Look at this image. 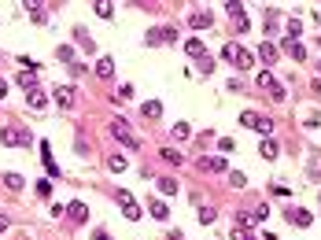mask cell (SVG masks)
<instances>
[{
    "label": "cell",
    "instance_id": "cell-1",
    "mask_svg": "<svg viewBox=\"0 0 321 240\" xmlns=\"http://www.w3.org/2000/svg\"><path fill=\"white\" fill-rule=\"evenodd\" d=\"M222 60L237 63L240 70H251V66H255V56H251V52H244L240 44H225V48H222Z\"/></svg>",
    "mask_w": 321,
    "mask_h": 240
},
{
    "label": "cell",
    "instance_id": "cell-2",
    "mask_svg": "<svg viewBox=\"0 0 321 240\" xmlns=\"http://www.w3.org/2000/svg\"><path fill=\"white\" fill-rule=\"evenodd\" d=\"M240 122H244L248 130H259L262 137H270V133H273V118H270V114H255V111H244V114H240Z\"/></svg>",
    "mask_w": 321,
    "mask_h": 240
},
{
    "label": "cell",
    "instance_id": "cell-3",
    "mask_svg": "<svg viewBox=\"0 0 321 240\" xmlns=\"http://www.w3.org/2000/svg\"><path fill=\"white\" fill-rule=\"evenodd\" d=\"M111 133H115V140H122L126 148H133V152L140 148V137H137V133L129 130V126H126L122 118H115V122H111Z\"/></svg>",
    "mask_w": 321,
    "mask_h": 240
},
{
    "label": "cell",
    "instance_id": "cell-4",
    "mask_svg": "<svg viewBox=\"0 0 321 240\" xmlns=\"http://www.w3.org/2000/svg\"><path fill=\"white\" fill-rule=\"evenodd\" d=\"M115 200H118V207H122V214H126V218H129V222H137V218H140V204H137V200H133V192H126V188H118V192H115Z\"/></svg>",
    "mask_w": 321,
    "mask_h": 240
},
{
    "label": "cell",
    "instance_id": "cell-5",
    "mask_svg": "<svg viewBox=\"0 0 321 240\" xmlns=\"http://www.w3.org/2000/svg\"><path fill=\"white\" fill-rule=\"evenodd\" d=\"M225 12H229L233 15V26H237V30L244 34V30H248V12H244V4H240V0H229V4H225Z\"/></svg>",
    "mask_w": 321,
    "mask_h": 240
},
{
    "label": "cell",
    "instance_id": "cell-6",
    "mask_svg": "<svg viewBox=\"0 0 321 240\" xmlns=\"http://www.w3.org/2000/svg\"><path fill=\"white\" fill-rule=\"evenodd\" d=\"M196 166L207 170V174H225V170H229V162H225V156H203Z\"/></svg>",
    "mask_w": 321,
    "mask_h": 240
},
{
    "label": "cell",
    "instance_id": "cell-7",
    "mask_svg": "<svg viewBox=\"0 0 321 240\" xmlns=\"http://www.w3.org/2000/svg\"><path fill=\"white\" fill-rule=\"evenodd\" d=\"M259 85H262V89H270V92H273V100H285V85H281L277 78H273L270 70H262V74H259Z\"/></svg>",
    "mask_w": 321,
    "mask_h": 240
},
{
    "label": "cell",
    "instance_id": "cell-8",
    "mask_svg": "<svg viewBox=\"0 0 321 240\" xmlns=\"http://www.w3.org/2000/svg\"><path fill=\"white\" fill-rule=\"evenodd\" d=\"M211 22H214V15L207 12V8H200V12H188V26H192V30H207Z\"/></svg>",
    "mask_w": 321,
    "mask_h": 240
},
{
    "label": "cell",
    "instance_id": "cell-9",
    "mask_svg": "<svg viewBox=\"0 0 321 240\" xmlns=\"http://www.w3.org/2000/svg\"><path fill=\"white\" fill-rule=\"evenodd\" d=\"M4 144H30V130H0Z\"/></svg>",
    "mask_w": 321,
    "mask_h": 240
},
{
    "label": "cell",
    "instance_id": "cell-10",
    "mask_svg": "<svg viewBox=\"0 0 321 240\" xmlns=\"http://www.w3.org/2000/svg\"><path fill=\"white\" fill-rule=\"evenodd\" d=\"M285 52H288V56H292L296 63H307V48L299 44L296 37H285Z\"/></svg>",
    "mask_w": 321,
    "mask_h": 240
},
{
    "label": "cell",
    "instance_id": "cell-11",
    "mask_svg": "<svg viewBox=\"0 0 321 240\" xmlns=\"http://www.w3.org/2000/svg\"><path fill=\"white\" fill-rule=\"evenodd\" d=\"M52 96H55V104H59V108H67V111H70V108H74V96H78V92H74L70 85H59V89H55Z\"/></svg>",
    "mask_w": 321,
    "mask_h": 240
},
{
    "label": "cell",
    "instance_id": "cell-12",
    "mask_svg": "<svg viewBox=\"0 0 321 240\" xmlns=\"http://www.w3.org/2000/svg\"><path fill=\"white\" fill-rule=\"evenodd\" d=\"M41 162H44V170H48L52 178H59V166H55V159H52V148H48V140H41Z\"/></svg>",
    "mask_w": 321,
    "mask_h": 240
},
{
    "label": "cell",
    "instance_id": "cell-13",
    "mask_svg": "<svg viewBox=\"0 0 321 240\" xmlns=\"http://www.w3.org/2000/svg\"><path fill=\"white\" fill-rule=\"evenodd\" d=\"M67 214L74 218V222H89V207L81 204V200H70V207H67Z\"/></svg>",
    "mask_w": 321,
    "mask_h": 240
},
{
    "label": "cell",
    "instance_id": "cell-14",
    "mask_svg": "<svg viewBox=\"0 0 321 240\" xmlns=\"http://www.w3.org/2000/svg\"><path fill=\"white\" fill-rule=\"evenodd\" d=\"M288 218H292V226L307 229V226H310V218H314V214H310V210H303V207H292V210H288Z\"/></svg>",
    "mask_w": 321,
    "mask_h": 240
},
{
    "label": "cell",
    "instance_id": "cell-15",
    "mask_svg": "<svg viewBox=\"0 0 321 240\" xmlns=\"http://www.w3.org/2000/svg\"><path fill=\"white\" fill-rule=\"evenodd\" d=\"M259 60H262V63H277V44H273V41H262V44H259Z\"/></svg>",
    "mask_w": 321,
    "mask_h": 240
},
{
    "label": "cell",
    "instance_id": "cell-16",
    "mask_svg": "<svg viewBox=\"0 0 321 240\" xmlns=\"http://www.w3.org/2000/svg\"><path fill=\"white\" fill-rule=\"evenodd\" d=\"M15 85H22V89H37V70H22V74H15Z\"/></svg>",
    "mask_w": 321,
    "mask_h": 240
},
{
    "label": "cell",
    "instance_id": "cell-17",
    "mask_svg": "<svg viewBox=\"0 0 321 240\" xmlns=\"http://www.w3.org/2000/svg\"><path fill=\"white\" fill-rule=\"evenodd\" d=\"M96 74L100 78H111V74H115V60H111V56H100L96 60Z\"/></svg>",
    "mask_w": 321,
    "mask_h": 240
},
{
    "label": "cell",
    "instance_id": "cell-18",
    "mask_svg": "<svg viewBox=\"0 0 321 240\" xmlns=\"http://www.w3.org/2000/svg\"><path fill=\"white\" fill-rule=\"evenodd\" d=\"M277 152H281V148H277V140L266 137V140H262V148H259V156H262V159H277Z\"/></svg>",
    "mask_w": 321,
    "mask_h": 240
},
{
    "label": "cell",
    "instance_id": "cell-19",
    "mask_svg": "<svg viewBox=\"0 0 321 240\" xmlns=\"http://www.w3.org/2000/svg\"><path fill=\"white\" fill-rule=\"evenodd\" d=\"M148 210H152V214L159 218V222H166V218H170V207L163 204V200H152V204H148Z\"/></svg>",
    "mask_w": 321,
    "mask_h": 240
},
{
    "label": "cell",
    "instance_id": "cell-20",
    "mask_svg": "<svg viewBox=\"0 0 321 240\" xmlns=\"http://www.w3.org/2000/svg\"><path fill=\"white\" fill-rule=\"evenodd\" d=\"M55 60H59V63H70V66L78 63V60H74V48H70V44H59V48H55Z\"/></svg>",
    "mask_w": 321,
    "mask_h": 240
},
{
    "label": "cell",
    "instance_id": "cell-21",
    "mask_svg": "<svg viewBox=\"0 0 321 240\" xmlns=\"http://www.w3.org/2000/svg\"><path fill=\"white\" fill-rule=\"evenodd\" d=\"M140 114H144V118H159V114H163V104H159V100H148L144 108H140Z\"/></svg>",
    "mask_w": 321,
    "mask_h": 240
},
{
    "label": "cell",
    "instance_id": "cell-22",
    "mask_svg": "<svg viewBox=\"0 0 321 240\" xmlns=\"http://www.w3.org/2000/svg\"><path fill=\"white\" fill-rule=\"evenodd\" d=\"M185 52H188V56H196V60H203V41L188 37V41H185Z\"/></svg>",
    "mask_w": 321,
    "mask_h": 240
},
{
    "label": "cell",
    "instance_id": "cell-23",
    "mask_svg": "<svg viewBox=\"0 0 321 240\" xmlns=\"http://www.w3.org/2000/svg\"><path fill=\"white\" fill-rule=\"evenodd\" d=\"M107 166L115 170V174H122V170L129 166V159H126V156H107Z\"/></svg>",
    "mask_w": 321,
    "mask_h": 240
},
{
    "label": "cell",
    "instance_id": "cell-24",
    "mask_svg": "<svg viewBox=\"0 0 321 240\" xmlns=\"http://www.w3.org/2000/svg\"><path fill=\"white\" fill-rule=\"evenodd\" d=\"M92 12H96L100 18H111V15H115V4H107V0H100V4H92Z\"/></svg>",
    "mask_w": 321,
    "mask_h": 240
},
{
    "label": "cell",
    "instance_id": "cell-25",
    "mask_svg": "<svg viewBox=\"0 0 321 240\" xmlns=\"http://www.w3.org/2000/svg\"><path fill=\"white\" fill-rule=\"evenodd\" d=\"M44 104H48V96H44L41 89H33V92H30V108H33V111H41Z\"/></svg>",
    "mask_w": 321,
    "mask_h": 240
},
{
    "label": "cell",
    "instance_id": "cell-26",
    "mask_svg": "<svg viewBox=\"0 0 321 240\" xmlns=\"http://www.w3.org/2000/svg\"><path fill=\"white\" fill-rule=\"evenodd\" d=\"M170 133H174V140H188V137H192V130H188V122H177V126L170 130Z\"/></svg>",
    "mask_w": 321,
    "mask_h": 240
},
{
    "label": "cell",
    "instance_id": "cell-27",
    "mask_svg": "<svg viewBox=\"0 0 321 240\" xmlns=\"http://www.w3.org/2000/svg\"><path fill=\"white\" fill-rule=\"evenodd\" d=\"M4 185L11 188V192H22V185H26V181L18 178V174H4Z\"/></svg>",
    "mask_w": 321,
    "mask_h": 240
},
{
    "label": "cell",
    "instance_id": "cell-28",
    "mask_svg": "<svg viewBox=\"0 0 321 240\" xmlns=\"http://www.w3.org/2000/svg\"><path fill=\"white\" fill-rule=\"evenodd\" d=\"M37 196H41V200H48V196H52V181H48V178L37 181Z\"/></svg>",
    "mask_w": 321,
    "mask_h": 240
},
{
    "label": "cell",
    "instance_id": "cell-29",
    "mask_svg": "<svg viewBox=\"0 0 321 240\" xmlns=\"http://www.w3.org/2000/svg\"><path fill=\"white\" fill-rule=\"evenodd\" d=\"M266 218H270V207L259 204V207H255V214H251V222H266Z\"/></svg>",
    "mask_w": 321,
    "mask_h": 240
},
{
    "label": "cell",
    "instance_id": "cell-30",
    "mask_svg": "<svg viewBox=\"0 0 321 240\" xmlns=\"http://www.w3.org/2000/svg\"><path fill=\"white\" fill-rule=\"evenodd\" d=\"M214 218H218V210H214V207H203V210H200V222H203V226H211Z\"/></svg>",
    "mask_w": 321,
    "mask_h": 240
},
{
    "label": "cell",
    "instance_id": "cell-31",
    "mask_svg": "<svg viewBox=\"0 0 321 240\" xmlns=\"http://www.w3.org/2000/svg\"><path fill=\"white\" fill-rule=\"evenodd\" d=\"M159 188H163L166 196H174V192H177V181H174V178H163V181H159Z\"/></svg>",
    "mask_w": 321,
    "mask_h": 240
},
{
    "label": "cell",
    "instance_id": "cell-32",
    "mask_svg": "<svg viewBox=\"0 0 321 240\" xmlns=\"http://www.w3.org/2000/svg\"><path fill=\"white\" fill-rule=\"evenodd\" d=\"M78 41H81V48H85V52H92V48H96V44H92V37H89V34H85V30H81V26H78Z\"/></svg>",
    "mask_w": 321,
    "mask_h": 240
},
{
    "label": "cell",
    "instance_id": "cell-33",
    "mask_svg": "<svg viewBox=\"0 0 321 240\" xmlns=\"http://www.w3.org/2000/svg\"><path fill=\"white\" fill-rule=\"evenodd\" d=\"M163 159H166V162H174V166H177V162H181V152H177V148H163Z\"/></svg>",
    "mask_w": 321,
    "mask_h": 240
},
{
    "label": "cell",
    "instance_id": "cell-34",
    "mask_svg": "<svg viewBox=\"0 0 321 240\" xmlns=\"http://www.w3.org/2000/svg\"><path fill=\"white\" fill-rule=\"evenodd\" d=\"M233 240H255V233H248L244 226H237V229H233Z\"/></svg>",
    "mask_w": 321,
    "mask_h": 240
},
{
    "label": "cell",
    "instance_id": "cell-35",
    "mask_svg": "<svg viewBox=\"0 0 321 240\" xmlns=\"http://www.w3.org/2000/svg\"><path fill=\"white\" fill-rule=\"evenodd\" d=\"M115 100H133V85H122V89H118V96H115Z\"/></svg>",
    "mask_w": 321,
    "mask_h": 240
},
{
    "label": "cell",
    "instance_id": "cell-36",
    "mask_svg": "<svg viewBox=\"0 0 321 240\" xmlns=\"http://www.w3.org/2000/svg\"><path fill=\"white\" fill-rule=\"evenodd\" d=\"M299 30H303V22H299V18H292V22H288V37H299Z\"/></svg>",
    "mask_w": 321,
    "mask_h": 240
},
{
    "label": "cell",
    "instance_id": "cell-37",
    "mask_svg": "<svg viewBox=\"0 0 321 240\" xmlns=\"http://www.w3.org/2000/svg\"><path fill=\"white\" fill-rule=\"evenodd\" d=\"M270 192H273V196H281V200H285V196H288V185H281V181H277V185H270Z\"/></svg>",
    "mask_w": 321,
    "mask_h": 240
},
{
    "label": "cell",
    "instance_id": "cell-38",
    "mask_svg": "<svg viewBox=\"0 0 321 240\" xmlns=\"http://www.w3.org/2000/svg\"><path fill=\"white\" fill-rule=\"evenodd\" d=\"M229 181H233L237 188H244V185H248V178H244V174H229Z\"/></svg>",
    "mask_w": 321,
    "mask_h": 240
},
{
    "label": "cell",
    "instance_id": "cell-39",
    "mask_svg": "<svg viewBox=\"0 0 321 240\" xmlns=\"http://www.w3.org/2000/svg\"><path fill=\"white\" fill-rule=\"evenodd\" d=\"M211 70H214V63H211V60L203 56V60H200V74H211Z\"/></svg>",
    "mask_w": 321,
    "mask_h": 240
},
{
    "label": "cell",
    "instance_id": "cell-40",
    "mask_svg": "<svg viewBox=\"0 0 321 240\" xmlns=\"http://www.w3.org/2000/svg\"><path fill=\"white\" fill-rule=\"evenodd\" d=\"M92 240H111V233H107V229H96V233H92Z\"/></svg>",
    "mask_w": 321,
    "mask_h": 240
},
{
    "label": "cell",
    "instance_id": "cell-41",
    "mask_svg": "<svg viewBox=\"0 0 321 240\" xmlns=\"http://www.w3.org/2000/svg\"><path fill=\"white\" fill-rule=\"evenodd\" d=\"M7 226H11V218H7V214H0V233H4Z\"/></svg>",
    "mask_w": 321,
    "mask_h": 240
},
{
    "label": "cell",
    "instance_id": "cell-42",
    "mask_svg": "<svg viewBox=\"0 0 321 240\" xmlns=\"http://www.w3.org/2000/svg\"><path fill=\"white\" fill-rule=\"evenodd\" d=\"M4 96H7V82L0 78V100H4Z\"/></svg>",
    "mask_w": 321,
    "mask_h": 240
},
{
    "label": "cell",
    "instance_id": "cell-43",
    "mask_svg": "<svg viewBox=\"0 0 321 240\" xmlns=\"http://www.w3.org/2000/svg\"><path fill=\"white\" fill-rule=\"evenodd\" d=\"M318 78H321V63H318Z\"/></svg>",
    "mask_w": 321,
    "mask_h": 240
}]
</instances>
